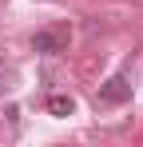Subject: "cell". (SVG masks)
Listing matches in <instances>:
<instances>
[{"label": "cell", "mask_w": 143, "mask_h": 147, "mask_svg": "<svg viewBox=\"0 0 143 147\" xmlns=\"http://www.w3.org/2000/svg\"><path fill=\"white\" fill-rule=\"evenodd\" d=\"M68 44H72V28L64 24V20H56V24L40 28V32L32 36V48L44 52V56H60V52H68Z\"/></svg>", "instance_id": "1"}, {"label": "cell", "mask_w": 143, "mask_h": 147, "mask_svg": "<svg viewBox=\"0 0 143 147\" xmlns=\"http://www.w3.org/2000/svg\"><path fill=\"white\" fill-rule=\"evenodd\" d=\"M131 99V80L123 72H115L107 84H99V92H95V107H119V103H127Z\"/></svg>", "instance_id": "2"}, {"label": "cell", "mask_w": 143, "mask_h": 147, "mask_svg": "<svg viewBox=\"0 0 143 147\" xmlns=\"http://www.w3.org/2000/svg\"><path fill=\"white\" fill-rule=\"evenodd\" d=\"M72 111H76V99L72 96H48V115H60V119H64Z\"/></svg>", "instance_id": "3"}, {"label": "cell", "mask_w": 143, "mask_h": 147, "mask_svg": "<svg viewBox=\"0 0 143 147\" xmlns=\"http://www.w3.org/2000/svg\"><path fill=\"white\" fill-rule=\"evenodd\" d=\"M0 64H4V48H0Z\"/></svg>", "instance_id": "4"}]
</instances>
